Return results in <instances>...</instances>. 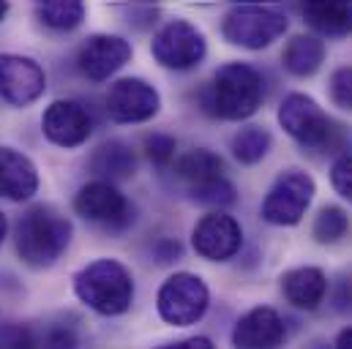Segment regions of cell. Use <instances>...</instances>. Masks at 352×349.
Segmentation results:
<instances>
[{
    "instance_id": "cell-1",
    "label": "cell",
    "mask_w": 352,
    "mask_h": 349,
    "mask_svg": "<svg viewBox=\"0 0 352 349\" xmlns=\"http://www.w3.org/2000/svg\"><path fill=\"white\" fill-rule=\"evenodd\" d=\"M202 109L219 120H246L265 101L263 74L249 63H227L205 85Z\"/></svg>"
},
{
    "instance_id": "cell-2",
    "label": "cell",
    "mask_w": 352,
    "mask_h": 349,
    "mask_svg": "<svg viewBox=\"0 0 352 349\" xmlns=\"http://www.w3.org/2000/svg\"><path fill=\"white\" fill-rule=\"evenodd\" d=\"M72 221L58 213L50 205H36L30 207L19 221L14 232L16 254L28 267L44 270L52 267L60 260L72 243Z\"/></svg>"
},
{
    "instance_id": "cell-3",
    "label": "cell",
    "mask_w": 352,
    "mask_h": 349,
    "mask_svg": "<svg viewBox=\"0 0 352 349\" xmlns=\"http://www.w3.org/2000/svg\"><path fill=\"white\" fill-rule=\"evenodd\" d=\"M281 128L311 153H336L344 145V128L306 93H289L278 106Z\"/></svg>"
},
{
    "instance_id": "cell-4",
    "label": "cell",
    "mask_w": 352,
    "mask_h": 349,
    "mask_svg": "<svg viewBox=\"0 0 352 349\" xmlns=\"http://www.w3.org/2000/svg\"><path fill=\"white\" fill-rule=\"evenodd\" d=\"M74 295L101 317H120L131 308L134 278L118 260H96L74 275Z\"/></svg>"
},
{
    "instance_id": "cell-5",
    "label": "cell",
    "mask_w": 352,
    "mask_h": 349,
    "mask_svg": "<svg viewBox=\"0 0 352 349\" xmlns=\"http://www.w3.org/2000/svg\"><path fill=\"white\" fill-rule=\"evenodd\" d=\"M287 14L263 0H235L224 14L221 33L232 47L265 49L287 33Z\"/></svg>"
},
{
    "instance_id": "cell-6",
    "label": "cell",
    "mask_w": 352,
    "mask_h": 349,
    "mask_svg": "<svg viewBox=\"0 0 352 349\" xmlns=\"http://www.w3.org/2000/svg\"><path fill=\"white\" fill-rule=\"evenodd\" d=\"M210 306V292L205 281L194 273H175L170 275L159 295H156V308L159 317L175 328L197 325Z\"/></svg>"
},
{
    "instance_id": "cell-7",
    "label": "cell",
    "mask_w": 352,
    "mask_h": 349,
    "mask_svg": "<svg viewBox=\"0 0 352 349\" xmlns=\"http://www.w3.org/2000/svg\"><path fill=\"white\" fill-rule=\"evenodd\" d=\"M314 177L303 170H287L276 177L263 202V218L273 227H295L314 199Z\"/></svg>"
},
{
    "instance_id": "cell-8",
    "label": "cell",
    "mask_w": 352,
    "mask_h": 349,
    "mask_svg": "<svg viewBox=\"0 0 352 349\" xmlns=\"http://www.w3.org/2000/svg\"><path fill=\"white\" fill-rule=\"evenodd\" d=\"M151 52L159 66L173 69V71H188L205 60L208 41L197 25H191L186 19H173L153 36Z\"/></svg>"
},
{
    "instance_id": "cell-9",
    "label": "cell",
    "mask_w": 352,
    "mask_h": 349,
    "mask_svg": "<svg viewBox=\"0 0 352 349\" xmlns=\"http://www.w3.org/2000/svg\"><path fill=\"white\" fill-rule=\"evenodd\" d=\"M74 210L93 224H101L107 229H126L134 221V207L129 199L115 188L112 180H93L85 183L74 196Z\"/></svg>"
},
{
    "instance_id": "cell-10",
    "label": "cell",
    "mask_w": 352,
    "mask_h": 349,
    "mask_svg": "<svg viewBox=\"0 0 352 349\" xmlns=\"http://www.w3.org/2000/svg\"><path fill=\"white\" fill-rule=\"evenodd\" d=\"M243 243V229L241 224L224 213L221 207L202 216L191 232V246L194 251L208 262H227L241 251Z\"/></svg>"
},
{
    "instance_id": "cell-11",
    "label": "cell",
    "mask_w": 352,
    "mask_h": 349,
    "mask_svg": "<svg viewBox=\"0 0 352 349\" xmlns=\"http://www.w3.org/2000/svg\"><path fill=\"white\" fill-rule=\"evenodd\" d=\"M162 109V95L145 80H118L107 93V115L115 123H145Z\"/></svg>"
},
{
    "instance_id": "cell-12",
    "label": "cell",
    "mask_w": 352,
    "mask_h": 349,
    "mask_svg": "<svg viewBox=\"0 0 352 349\" xmlns=\"http://www.w3.org/2000/svg\"><path fill=\"white\" fill-rule=\"evenodd\" d=\"M47 90L44 69L25 55L0 52V98L11 106H28L38 101Z\"/></svg>"
},
{
    "instance_id": "cell-13",
    "label": "cell",
    "mask_w": 352,
    "mask_h": 349,
    "mask_svg": "<svg viewBox=\"0 0 352 349\" xmlns=\"http://www.w3.org/2000/svg\"><path fill=\"white\" fill-rule=\"evenodd\" d=\"M41 131L44 137L58 148H80L93 134V117L80 101H52L41 115Z\"/></svg>"
},
{
    "instance_id": "cell-14",
    "label": "cell",
    "mask_w": 352,
    "mask_h": 349,
    "mask_svg": "<svg viewBox=\"0 0 352 349\" xmlns=\"http://www.w3.org/2000/svg\"><path fill=\"white\" fill-rule=\"evenodd\" d=\"M134 49L126 38L120 36H90L77 52V69L82 71V77H88L90 82H107L109 77H115L129 60H131Z\"/></svg>"
},
{
    "instance_id": "cell-15",
    "label": "cell",
    "mask_w": 352,
    "mask_h": 349,
    "mask_svg": "<svg viewBox=\"0 0 352 349\" xmlns=\"http://www.w3.org/2000/svg\"><path fill=\"white\" fill-rule=\"evenodd\" d=\"M284 336L287 330H284V319L278 317V311L267 306H257L238 319L232 330V344L243 349H270L278 347Z\"/></svg>"
},
{
    "instance_id": "cell-16",
    "label": "cell",
    "mask_w": 352,
    "mask_h": 349,
    "mask_svg": "<svg viewBox=\"0 0 352 349\" xmlns=\"http://www.w3.org/2000/svg\"><path fill=\"white\" fill-rule=\"evenodd\" d=\"M36 191H38L36 164L14 148H0V196L11 202H28Z\"/></svg>"
},
{
    "instance_id": "cell-17",
    "label": "cell",
    "mask_w": 352,
    "mask_h": 349,
    "mask_svg": "<svg viewBox=\"0 0 352 349\" xmlns=\"http://www.w3.org/2000/svg\"><path fill=\"white\" fill-rule=\"evenodd\" d=\"M309 27L320 36L342 38L352 33V0H295Z\"/></svg>"
},
{
    "instance_id": "cell-18",
    "label": "cell",
    "mask_w": 352,
    "mask_h": 349,
    "mask_svg": "<svg viewBox=\"0 0 352 349\" xmlns=\"http://www.w3.org/2000/svg\"><path fill=\"white\" fill-rule=\"evenodd\" d=\"M281 292L295 308L314 311L328 295V278L320 267H295L281 275Z\"/></svg>"
},
{
    "instance_id": "cell-19",
    "label": "cell",
    "mask_w": 352,
    "mask_h": 349,
    "mask_svg": "<svg viewBox=\"0 0 352 349\" xmlns=\"http://www.w3.org/2000/svg\"><path fill=\"white\" fill-rule=\"evenodd\" d=\"M137 170V159L134 150L123 142V139H109L104 145L96 148V153L90 156V172L104 180H129Z\"/></svg>"
},
{
    "instance_id": "cell-20",
    "label": "cell",
    "mask_w": 352,
    "mask_h": 349,
    "mask_svg": "<svg viewBox=\"0 0 352 349\" xmlns=\"http://www.w3.org/2000/svg\"><path fill=\"white\" fill-rule=\"evenodd\" d=\"M281 60L292 77H311L325 60V44L317 36H292L284 47Z\"/></svg>"
},
{
    "instance_id": "cell-21",
    "label": "cell",
    "mask_w": 352,
    "mask_h": 349,
    "mask_svg": "<svg viewBox=\"0 0 352 349\" xmlns=\"http://www.w3.org/2000/svg\"><path fill=\"white\" fill-rule=\"evenodd\" d=\"M33 11L44 27L69 33L85 19V0H33Z\"/></svg>"
},
{
    "instance_id": "cell-22",
    "label": "cell",
    "mask_w": 352,
    "mask_h": 349,
    "mask_svg": "<svg viewBox=\"0 0 352 349\" xmlns=\"http://www.w3.org/2000/svg\"><path fill=\"white\" fill-rule=\"evenodd\" d=\"M175 172L180 180L188 183V188H194V185H202V183H210V180L221 177L224 174V161L213 150L199 148V150H191V153L177 159Z\"/></svg>"
},
{
    "instance_id": "cell-23",
    "label": "cell",
    "mask_w": 352,
    "mask_h": 349,
    "mask_svg": "<svg viewBox=\"0 0 352 349\" xmlns=\"http://www.w3.org/2000/svg\"><path fill=\"white\" fill-rule=\"evenodd\" d=\"M270 150V134L263 126H246L232 137V156L241 164H257Z\"/></svg>"
},
{
    "instance_id": "cell-24",
    "label": "cell",
    "mask_w": 352,
    "mask_h": 349,
    "mask_svg": "<svg viewBox=\"0 0 352 349\" xmlns=\"http://www.w3.org/2000/svg\"><path fill=\"white\" fill-rule=\"evenodd\" d=\"M347 232H350V216H347L342 207H336V205L322 207V210L317 213V218H314V227H311L314 240L322 243V246L339 243Z\"/></svg>"
},
{
    "instance_id": "cell-25",
    "label": "cell",
    "mask_w": 352,
    "mask_h": 349,
    "mask_svg": "<svg viewBox=\"0 0 352 349\" xmlns=\"http://www.w3.org/2000/svg\"><path fill=\"white\" fill-rule=\"evenodd\" d=\"M191 199L202 202V205H210V207H227L235 202V185L221 174L210 183H202V185H194L191 188Z\"/></svg>"
},
{
    "instance_id": "cell-26",
    "label": "cell",
    "mask_w": 352,
    "mask_h": 349,
    "mask_svg": "<svg viewBox=\"0 0 352 349\" xmlns=\"http://www.w3.org/2000/svg\"><path fill=\"white\" fill-rule=\"evenodd\" d=\"M175 150H177V142L175 137L170 134H151L145 137V156L153 167H170L175 161Z\"/></svg>"
},
{
    "instance_id": "cell-27",
    "label": "cell",
    "mask_w": 352,
    "mask_h": 349,
    "mask_svg": "<svg viewBox=\"0 0 352 349\" xmlns=\"http://www.w3.org/2000/svg\"><path fill=\"white\" fill-rule=\"evenodd\" d=\"M331 101L342 109H352V66L333 71L331 77Z\"/></svg>"
},
{
    "instance_id": "cell-28",
    "label": "cell",
    "mask_w": 352,
    "mask_h": 349,
    "mask_svg": "<svg viewBox=\"0 0 352 349\" xmlns=\"http://www.w3.org/2000/svg\"><path fill=\"white\" fill-rule=\"evenodd\" d=\"M331 183H333V188H336L344 199L352 202V156L350 153H344V156H339V159L333 161V167H331Z\"/></svg>"
},
{
    "instance_id": "cell-29",
    "label": "cell",
    "mask_w": 352,
    "mask_h": 349,
    "mask_svg": "<svg viewBox=\"0 0 352 349\" xmlns=\"http://www.w3.org/2000/svg\"><path fill=\"white\" fill-rule=\"evenodd\" d=\"M156 257L162 264H170L173 260L180 257V243L177 240H162L159 246H156Z\"/></svg>"
},
{
    "instance_id": "cell-30",
    "label": "cell",
    "mask_w": 352,
    "mask_h": 349,
    "mask_svg": "<svg viewBox=\"0 0 352 349\" xmlns=\"http://www.w3.org/2000/svg\"><path fill=\"white\" fill-rule=\"evenodd\" d=\"M173 347H177V349H191V347L208 349V347H213V344H210V339H183V341H177V344H173Z\"/></svg>"
},
{
    "instance_id": "cell-31",
    "label": "cell",
    "mask_w": 352,
    "mask_h": 349,
    "mask_svg": "<svg viewBox=\"0 0 352 349\" xmlns=\"http://www.w3.org/2000/svg\"><path fill=\"white\" fill-rule=\"evenodd\" d=\"M336 347L352 349V328H347V330H342V333H339V339H336Z\"/></svg>"
},
{
    "instance_id": "cell-32",
    "label": "cell",
    "mask_w": 352,
    "mask_h": 349,
    "mask_svg": "<svg viewBox=\"0 0 352 349\" xmlns=\"http://www.w3.org/2000/svg\"><path fill=\"white\" fill-rule=\"evenodd\" d=\"M6 232H8V221H6V216L0 213V246H3V240H6Z\"/></svg>"
},
{
    "instance_id": "cell-33",
    "label": "cell",
    "mask_w": 352,
    "mask_h": 349,
    "mask_svg": "<svg viewBox=\"0 0 352 349\" xmlns=\"http://www.w3.org/2000/svg\"><path fill=\"white\" fill-rule=\"evenodd\" d=\"M6 14H8V0H0V22L6 19Z\"/></svg>"
}]
</instances>
